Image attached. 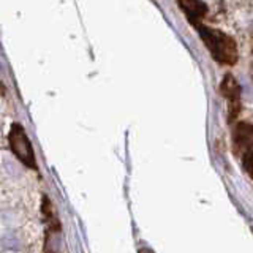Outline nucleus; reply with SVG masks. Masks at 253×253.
Masks as SVG:
<instances>
[{"label":"nucleus","mask_w":253,"mask_h":253,"mask_svg":"<svg viewBox=\"0 0 253 253\" xmlns=\"http://www.w3.org/2000/svg\"><path fill=\"white\" fill-rule=\"evenodd\" d=\"M177 6L180 8L190 24L201 22V18L208 13V6L203 2H196V0H187V2H177Z\"/></svg>","instance_id":"39448f33"},{"label":"nucleus","mask_w":253,"mask_h":253,"mask_svg":"<svg viewBox=\"0 0 253 253\" xmlns=\"http://www.w3.org/2000/svg\"><path fill=\"white\" fill-rule=\"evenodd\" d=\"M8 144L13 155L18 158V160L27 166L30 169H37V158L34 152V146L29 139L27 131L24 130V126L21 124H13L10 133H8Z\"/></svg>","instance_id":"7ed1b4c3"},{"label":"nucleus","mask_w":253,"mask_h":253,"mask_svg":"<svg viewBox=\"0 0 253 253\" xmlns=\"http://www.w3.org/2000/svg\"><path fill=\"white\" fill-rule=\"evenodd\" d=\"M233 152L241 162L244 171L253 180V124L237 122L231 131Z\"/></svg>","instance_id":"f03ea898"},{"label":"nucleus","mask_w":253,"mask_h":253,"mask_svg":"<svg viewBox=\"0 0 253 253\" xmlns=\"http://www.w3.org/2000/svg\"><path fill=\"white\" fill-rule=\"evenodd\" d=\"M220 92L226 100L228 122L233 124L242 111V89L233 75H225L220 84Z\"/></svg>","instance_id":"20e7f679"},{"label":"nucleus","mask_w":253,"mask_h":253,"mask_svg":"<svg viewBox=\"0 0 253 253\" xmlns=\"http://www.w3.org/2000/svg\"><path fill=\"white\" fill-rule=\"evenodd\" d=\"M192 26L198 32L204 46L208 47L211 57L217 63L228 67L237 63V60H239V51H237L236 40L231 35H228L218 29L204 26L203 22H195Z\"/></svg>","instance_id":"f257e3e1"}]
</instances>
